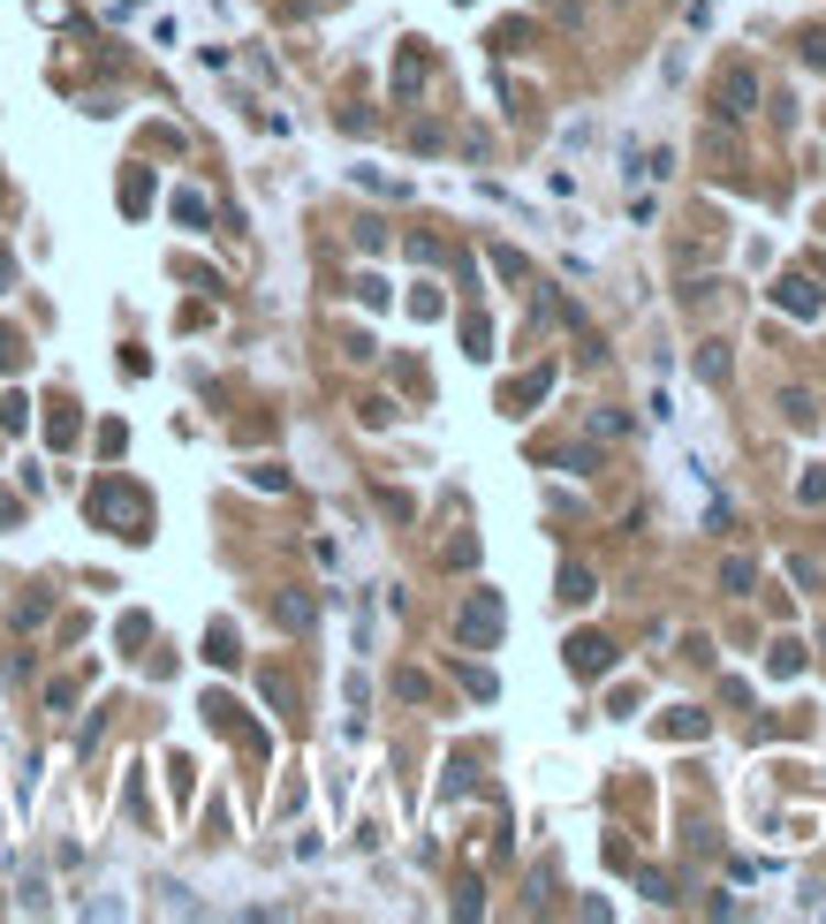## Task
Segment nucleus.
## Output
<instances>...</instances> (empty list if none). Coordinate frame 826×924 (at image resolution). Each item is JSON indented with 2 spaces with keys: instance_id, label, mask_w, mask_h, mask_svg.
I'll use <instances>...</instances> for the list:
<instances>
[{
  "instance_id": "1",
  "label": "nucleus",
  "mask_w": 826,
  "mask_h": 924,
  "mask_svg": "<svg viewBox=\"0 0 826 924\" xmlns=\"http://www.w3.org/2000/svg\"><path fill=\"white\" fill-rule=\"evenodd\" d=\"M500 629H508L500 592H471L463 606H455V645H463V652H493V645H500Z\"/></svg>"
},
{
  "instance_id": "2",
  "label": "nucleus",
  "mask_w": 826,
  "mask_h": 924,
  "mask_svg": "<svg viewBox=\"0 0 826 924\" xmlns=\"http://www.w3.org/2000/svg\"><path fill=\"white\" fill-rule=\"evenodd\" d=\"M751 114H758V68L751 62H728V68H720V84H713V122L736 130V122H751Z\"/></svg>"
},
{
  "instance_id": "3",
  "label": "nucleus",
  "mask_w": 826,
  "mask_h": 924,
  "mask_svg": "<svg viewBox=\"0 0 826 924\" xmlns=\"http://www.w3.org/2000/svg\"><path fill=\"white\" fill-rule=\"evenodd\" d=\"M91 516L114 524L122 538H144V501L122 485V477H99V485H91Z\"/></svg>"
},
{
  "instance_id": "4",
  "label": "nucleus",
  "mask_w": 826,
  "mask_h": 924,
  "mask_svg": "<svg viewBox=\"0 0 826 924\" xmlns=\"http://www.w3.org/2000/svg\"><path fill=\"white\" fill-rule=\"evenodd\" d=\"M561 652H569V674H576V682H599V674H615V645H607V637H592V629H584V637H569V645H561Z\"/></svg>"
},
{
  "instance_id": "5",
  "label": "nucleus",
  "mask_w": 826,
  "mask_h": 924,
  "mask_svg": "<svg viewBox=\"0 0 826 924\" xmlns=\"http://www.w3.org/2000/svg\"><path fill=\"white\" fill-rule=\"evenodd\" d=\"M773 304H781L789 319H819L826 288H819V280H812V273H789V280H773Z\"/></svg>"
},
{
  "instance_id": "6",
  "label": "nucleus",
  "mask_w": 826,
  "mask_h": 924,
  "mask_svg": "<svg viewBox=\"0 0 826 924\" xmlns=\"http://www.w3.org/2000/svg\"><path fill=\"white\" fill-rule=\"evenodd\" d=\"M425 76H432V54H425V46H403V54H395V99H417Z\"/></svg>"
},
{
  "instance_id": "7",
  "label": "nucleus",
  "mask_w": 826,
  "mask_h": 924,
  "mask_svg": "<svg viewBox=\"0 0 826 924\" xmlns=\"http://www.w3.org/2000/svg\"><path fill=\"white\" fill-rule=\"evenodd\" d=\"M720 592H728V598H751L758 592V561H751V553H728V561H720Z\"/></svg>"
},
{
  "instance_id": "8",
  "label": "nucleus",
  "mask_w": 826,
  "mask_h": 924,
  "mask_svg": "<svg viewBox=\"0 0 826 924\" xmlns=\"http://www.w3.org/2000/svg\"><path fill=\"white\" fill-rule=\"evenodd\" d=\"M274 622H280V629H311V622H319V598L280 592V598H274Z\"/></svg>"
},
{
  "instance_id": "9",
  "label": "nucleus",
  "mask_w": 826,
  "mask_h": 924,
  "mask_svg": "<svg viewBox=\"0 0 826 924\" xmlns=\"http://www.w3.org/2000/svg\"><path fill=\"white\" fill-rule=\"evenodd\" d=\"M697 380H705V387H728V380H736V356H728L720 341H705V349H697Z\"/></svg>"
},
{
  "instance_id": "10",
  "label": "nucleus",
  "mask_w": 826,
  "mask_h": 924,
  "mask_svg": "<svg viewBox=\"0 0 826 924\" xmlns=\"http://www.w3.org/2000/svg\"><path fill=\"white\" fill-rule=\"evenodd\" d=\"M781 417H789L796 432H812V425H819V409H812V395H804V387H789V395H781Z\"/></svg>"
},
{
  "instance_id": "11",
  "label": "nucleus",
  "mask_w": 826,
  "mask_h": 924,
  "mask_svg": "<svg viewBox=\"0 0 826 924\" xmlns=\"http://www.w3.org/2000/svg\"><path fill=\"white\" fill-rule=\"evenodd\" d=\"M561 598H569V606L599 598V584H592V569H576V561H569V569H561Z\"/></svg>"
},
{
  "instance_id": "12",
  "label": "nucleus",
  "mask_w": 826,
  "mask_h": 924,
  "mask_svg": "<svg viewBox=\"0 0 826 924\" xmlns=\"http://www.w3.org/2000/svg\"><path fill=\"white\" fill-rule=\"evenodd\" d=\"M206 660H212V667H235V660H243V652H235V629H228V622H220V629L206 637Z\"/></svg>"
},
{
  "instance_id": "13",
  "label": "nucleus",
  "mask_w": 826,
  "mask_h": 924,
  "mask_svg": "<svg viewBox=\"0 0 826 924\" xmlns=\"http://www.w3.org/2000/svg\"><path fill=\"white\" fill-rule=\"evenodd\" d=\"M547 387H553V372H531V380H524V387H516V395H508V409H516V417H524V409H531V402H547Z\"/></svg>"
},
{
  "instance_id": "14",
  "label": "nucleus",
  "mask_w": 826,
  "mask_h": 924,
  "mask_svg": "<svg viewBox=\"0 0 826 924\" xmlns=\"http://www.w3.org/2000/svg\"><path fill=\"white\" fill-rule=\"evenodd\" d=\"M463 341H471V356H478V364H485V356H493V327H485L478 311H471V319H463Z\"/></svg>"
},
{
  "instance_id": "15",
  "label": "nucleus",
  "mask_w": 826,
  "mask_h": 924,
  "mask_svg": "<svg viewBox=\"0 0 826 924\" xmlns=\"http://www.w3.org/2000/svg\"><path fill=\"white\" fill-rule=\"evenodd\" d=\"M668 735H675V743H683V735H705V713H690V705H675V713H668Z\"/></svg>"
},
{
  "instance_id": "16",
  "label": "nucleus",
  "mask_w": 826,
  "mask_h": 924,
  "mask_svg": "<svg viewBox=\"0 0 826 924\" xmlns=\"http://www.w3.org/2000/svg\"><path fill=\"white\" fill-rule=\"evenodd\" d=\"M493 273H500V280H531V265H524V251H508V243L493 251Z\"/></svg>"
},
{
  "instance_id": "17",
  "label": "nucleus",
  "mask_w": 826,
  "mask_h": 924,
  "mask_svg": "<svg viewBox=\"0 0 826 924\" xmlns=\"http://www.w3.org/2000/svg\"><path fill=\"white\" fill-rule=\"evenodd\" d=\"M395 697H410V705H425V697H432V682H425L417 667H403V674H395Z\"/></svg>"
},
{
  "instance_id": "18",
  "label": "nucleus",
  "mask_w": 826,
  "mask_h": 924,
  "mask_svg": "<svg viewBox=\"0 0 826 924\" xmlns=\"http://www.w3.org/2000/svg\"><path fill=\"white\" fill-rule=\"evenodd\" d=\"M592 432H599V440H621V432H629V417H621V409H592Z\"/></svg>"
},
{
  "instance_id": "19",
  "label": "nucleus",
  "mask_w": 826,
  "mask_h": 924,
  "mask_svg": "<svg viewBox=\"0 0 826 924\" xmlns=\"http://www.w3.org/2000/svg\"><path fill=\"white\" fill-rule=\"evenodd\" d=\"M773 674H781V682L804 674V645H773Z\"/></svg>"
},
{
  "instance_id": "20",
  "label": "nucleus",
  "mask_w": 826,
  "mask_h": 924,
  "mask_svg": "<svg viewBox=\"0 0 826 924\" xmlns=\"http://www.w3.org/2000/svg\"><path fill=\"white\" fill-rule=\"evenodd\" d=\"M206 212H212V205L198 198V190H183V198H175V220H190V228H206Z\"/></svg>"
},
{
  "instance_id": "21",
  "label": "nucleus",
  "mask_w": 826,
  "mask_h": 924,
  "mask_svg": "<svg viewBox=\"0 0 826 924\" xmlns=\"http://www.w3.org/2000/svg\"><path fill=\"white\" fill-rule=\"evenodd\" d=\"M561 470H576V477H592V470H599V448H561Z\"/></svg>"
},
{
  "instance_id": "22",
  "label": "nucleus",
  "mask_w": 826,
  "mask_h": 924,
  "mask_svg": "<svg viewBox=\"0 0 826 924\" xmlns=\"http://www.w3.org/2000/svg\"><path fill=\"white\" fill-rule=\"evenodd\" d=\"M524 38H531V23H500V31H493V54H516Z\"/></svg>"
},
{
  "instance_id": "23",
  "label": "nucleus",
  "mask_w": 826,
  "mask_h": 924,
  "mask_svg": "<svg viewBox=\"0 0 826 924\" xmlns=\"http://www.w3.org/2000/svg\"><path fill=\"white\" fill-rule=\"evenodd\" d=\"M356 296H364L372 311H387V280H379V273H364V280H356Z\"/></svg>"
},
{
  "instance_id": "24",
  "label": "nucleus",
  "mask_w": 826,
  "mask_h": 924,
  "mask_svg": "<svg viewBox=\"0 0 826 924\" xmlns=\"http://www.w3.org/2000/svg\"><path fill=\"white\" fill-rule=\"evenodd\" d=\"M251 485H266V493H288V470H274V462H258V470H251Z\"/></svg>"
},
{
  "instance_id": "25",
  "label": "nucleus",
  "mask_w": 826,
  "mask_h": 924,
  "mask_svg": "<svg viewBox=\"0 0 826 924\" xmlns=\"http://www.w3.org/2000/svg\"><path fill=\"white\" fill-rule=\"evenodd\" d=\"M258 690H266V705H280V713H288V705H296V690H288V682H280V674H266V682H258Z\"/></svg>"
},
{
  "instance_id": "26",
  "label": "nucleus",
  "mask_w": 826,
  "mask_h": 924,
  "mask_svg": "<svg viewBox=\"0 0 826 924\" xmlns=\"http://www.w3.org/2000/svg\"><path fill=\"white\" fill-rule=\"evenodd\" d=\"M15 364H23V341H15V333L0 327V372H15Z\"/></svg>"
},
{
  "instance_id": "27",
  "label": "nucleus",
  "mask_w": 826,
  "mask_h": 924,
  "mask_svg": "<svg viewBox=\"0 0 826 924\" xmlns=\"http://www.w3.org/2000/svg\"><path fill=\"white\" fill-rule=\"evenodd\" d=\"M804 62L826 68V31H804Z\"/></svg>"
},
{
  "instance_id": "28",
  "label": "nucleus",
  "mask_w": 826,
  "mask_h": 924,
  "mask_svg": "<svg viewBox=\"0 0 826 924\" xmlns=\"http://www.w3.org/2000/svg\"><path fill=\"white\" fill-rule=\"evenodd\" d=\"M796 501H826V470H812V477L796 485Z\"/></svg>"
},
{
  "instance_id": "29",
  "label": "nucleus",
  "mask_w": 826,
  "mask_h": 924,
  "mask_svg": "<svg viewBox=\"0 0 826 924\" xmlns=\"http://www.w3.org/2000/svg\"><path fill=\"white\" fill-rule=\"evenodd\" d=\"M8 280H15V258H8V251H0V288H8Z\"/></svg>"
}]
</instances>
